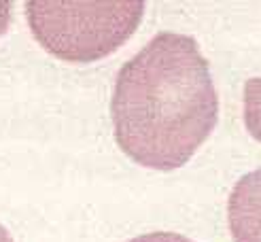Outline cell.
Instances as JSON below:
<instances>
[{"instance_id": "obj_1", "label": "cell", "mask_w": 261, "mask_h": 242, "mask_svg": "<svg viewBox=\"0 0 261 242\" xmlns=\"http://www.w3.org/2000/svg\"><path fill=\"white\" fill-rule=\"evenodd\" d=\"M117 145L147 168L185 166L219 119L206 58L191 36L160 32L117 74L111 100Z\"/></svg>"}, {"instance_id": "obj_2", "label": "cell", "mask_w": 261, "mask_h": 242, "mask_svg": "<svg viewBox=\"0 0 261 242\" xmlns=\"http://www.w3.org/2000/svg\"><path fill=\"white\" fill-rule=\"evenodd\" d=\"M25 15L34 38L51 56L87 64L107 58L136 32L145 3L30 0L25 3Z\"/></svg>"}, {"instance_id": "obj_3", "label": "cell", "mask_w": 261, "mask_h": 242, "mask_svg": "<svg viewBox=\"0 0 261 242\" xmlns=\"http://www.w3.org/2000/svg\"><path fill=\"white\" fill-rule=\"evenodd\" d=\"M233 242H261V168L244 174L227 200Z\"/></svg>"}, {"instance_id": "obj_4", "label": "cell", "mask_w": 261, "mask_h": 242, "mask_svg": "<svg viewBox=\"0 0 261 242\" xmlns=\"http://www.w3.org/2000/svg\"><path fill=\"white\" fill-rule=\"evenodd\" d=\"M244 125L261 143V79H249L244 83Z\"/></svg>"}, {"instance_id": "obj_5", "label": "cell", "mask_w": 261, "mask_h": 242, "mask_svg": "<svg viewBox=\"0 0 261 242\" xmlns=\"http://www.w3.org/2000/svg\"><path fill=\"white\" fill-rule=\"evenodd\" d=\"M129 242H193V240H189L187 236L174 234V232H151V234L136 236Z\"/></svg>"}, {"instance_id": "obj_6", "label": "cell", "mask_w": 261, "mask_h": 242, "mask_svg": "<svg viewBox=\"0 0 261 242\" xmlns=\"http://www.w3.org/2000/svg\"><path fill=\"white\" fill-rule=\"evenodd\" d=\"M9 21H11V3L9 0H0V36L7 32Z\"/></svg>"}, {"instance_id": "obj_7", "label": "cell", "mask_w": 261, "mask_h": 242, "mask_svg": "<svg viewBox=\"0 0 261 242\" xmlns=\"http://www.w3.org/2000/svg\"><path fill=\"white\" fill-rule=\"evenodd\" d=\"M0 242H13V238H11V234L7 232V229L0 225Z\"/></svg>"}]
</instances>
